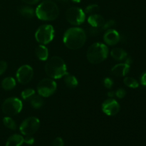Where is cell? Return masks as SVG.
<instances>
[{
	"label": "cell",
	"instance_id": "8",
	"mask_svg": "<svg viewBox=\"0 0 146 146\" xmlns=\"http://www.w3.org/2000/svg\"><path fill=\"white\" fill-rule=\"evenodd\" d=\"M40 126V121L36 117H29L26 118L20 125L19 130L24 135H31L35 133Z\"/></svg>",
	"mask_w": 146,
	"mask_h": 146
},
{
	"label": "cell",
	"instance_id": "25",
	"mask_svg": "<svg viewBox=\"0 0 146 146\" xmlns=\"http://www.w3.org/2000/svg\"><path fill=\"white\" fill-rule=\"evenodd\" d=\"M99 10V7L97 4H90V5L87 6L85 9V13L86 14H96L97 11Z\"/></svg>",
	"mask_w": 146,
	"mask_h": 146
},
{
	"label": "cell",
	"instance_id": "2",
	"mask_svg": "<svg viewBox=\"0 0 146 146\" xmlns=\"http://www.w3.org/2000/svg\"><path fill=\"white\" fill-rule=\"evenodd\" d=\"M44 69L46 75L53 79L61 78L68 74L64 61L57 56H52L47 61Z\"/></svg>",
	"mask_w": 146,
	"mask_h": 146
},
{
	"label": "cell",
	"instance_id": "3",
	"mask_svg": "<svg viewBox=\"0 0 146 146\" xmlns=\"http://www.w3.org/2000/svg\"><path fill=\"white\" fill-rule=\"evenodd\" d=\"M35 14L37 18L42 21H54L59 15V9L54 1L45 0L38 4Z\"/></svg>",
	"mask_w": 146,
	"mask_h": 146
},
{
	"label": "cell",
	"instance_id": "36",
	"mask_svg": "<svg viewBox=\"0 0 146 146\" xmlns=\"http://www.w3.org/2000/svg\"><path fill=\"white\" fill-rule=\"evenodd\" d=\"M108 97H110L111 98H113L114 96H115V92L113 91H109V92H108Z\"/></svg>",
	"mask_w": 146,
	"mask_h": 146
},
{
	"label": "cell",
	"instance_id": "15",
	"mask_svg": "<svg viewBox=\"0 0 146 146\" xmlns=\"http://www.w3.org/2000/svg\"><path fill=\"white\" fill-rule=\"evenodd\" d=\"M35 54L37 58L41 61H46L48 58V48L45 46V45H38L35 49Z\"/></svg>",
	"mask_w": 146,
	"mask_h": 146
},
{
	"label": "cell",
	"instance_id": "20",
	"mask_svg": "<svg viewBox=\"0 0 146 146\" xmlns=\"http://www.w3.org/2000/svg\"><path fill=\"white\" fill-rule=\"evenodd\" d=\"M64 83L66 86L70 88H74L78 86V80L74 76L69 75L67 74L66 75L64 76Z\"/></svg>",
	"mask_w": 146,
	"mask_h": 146
},
{
	"label": "cell",
	"instance_id": "14",
	"mask_svg": "<svg viewBox=\"0 0 146 146\" xmlns=\"http://www.w3.org/2000/svg\"><path fill=\"white\" fill-rule=\"evenodd\" d=\"M105 19L102 16L97 14H91L88 18V23L94 27L101 28L105 23Z\"/></svg>",
	"mask_w": 146,
	"mask_h": 146
},
{
	"label": "cell",
	"instance_id": "37",
	"mask_svg": "<svg viewBox=\"0 0 146 146\" xmlns=\"http://www.w3.org/2000/svg\"><path fill=\"white\" fill-rule=\"evenodd\" d=\"M71 1H74V2H75V3H79V2H81V0H71Z\"/></svg>",
	"mask_w": 146,
	"mask_h": 146
},
{
	"label": "cell",
	"instance_id": "16",
	"mask_svg": "<svg viewBox=\"0 0 146 146\" xmlns=\"http://www.w3.org/2000/svg\"><path fill=\"white\" fill-rule=\"evenodd\" d=\"M24 143V138L21 135L14 134L8 138L6 146H21Z\"/></svg>",
	"mask_w": 146,
	"mask_h": 146
},
{
	"label": "cell",
	"instance_id": "26",
	"mask_svg": "<svg viewBox=\"0 0 146 146\" xmlns=\"http://www.w3.org/2000/svg\"><path fill=\"white\" fill-rule=\"evenodd\" d=\"M104 85L106 88L111 89L113 86V81L111 78H109V77H107V78H105V79L104 80Z\"/></svg>",
	"mask_w": 146,
	"mask_h": 146
},
{
	"label": "cell",
	"instance_id": "21",
	"mask_svg": "<svg viewBox=\"0 0 146 146\" xmlns=\"http://www.w3.org/2000/svg\"><path fill=\"white\" fill-rule=\"evenodd\" d=\"M30 104L35 109H38L44 105V100L41 96L34 95V96L30 98Z\"/></svg>",
	"mask_w": 146,
	"mask_h": 146
},
{
	"label": "cell",
	"instance_id": "34",
	"mask_svg": "<svg viewBox=\"0 0 146 146\" xmlns=\"http://www.w3.org/2000/svg\"><path fill=\"white\" fill-rule=\"evenodd\" d=\"M22 1L27 4H35L38 3L40 0H22Z\"/></svg>",
	"mask_w": 146,
	"mask_h": 146
},
{
	"label": "cell",
	"instance_id": "10",
	"mask_svg": "<svg viewBox=\"0 0 146 146\" xmlns=\"http://www.w3.org/2000/svg\"><path fill=\"white\" fill-rule=\"evenodd\" d=\"M34 76L33 68L29 65H23L17 71V81L21 84H27L31 81Z\"/></svg>",
	"mask_w": 146,
	"mask_h": 146
},
{
	"label": "cell",
	"instance_id": "24",
	"mask_svg": "<svg viewBox=\"0 0 146 146\" xmlns=\"http://www.w3.org/2000/svg\"><path fill=\"white\" fill-rule=\"evenodd\" d=\"M21 97L24 100L30 99L31 97L35 95V91L32 88H27V89L24 90L21 94Z\"/></svg>",
	"mask_w": 146,
	"mask_h": 146
},
{
	"label": "cell",
	"instance_id": "7",
	"mask_svg": "<svg viewBox=\"0 0 146 146\" xmlns=\"http://www.w3.org/2000/svg\"><path fill=\"white\" fill-rule=\"evenodd\" d=\"M56 88V83L53 78H44L38 83L37 86V91L38 95L41 97L47 98L52 96L55 93Z\"/></svg>",
	"mask_w": 146,
	"mask_h": 146
},
{
	"label": "cell",
	"instance_id": "12",
	"mask_svg": "<svg viewBox=\"0 0 146 146\" xmlns=\"http://www.w3.org/2000/svg\"><path fill=\"white\" fill-rule=\"evenodd\" d=\"M104 40L106 44L109 46L116 45L121 40L120 34L116 30L109 29L104 35Z\"/></svg>",
	"mask_w": 146,
	"mask_h": 146
},
{
	"label": "cell",
	"instance_id": "29",
	"mask_svg": "<svg viewBox=\"0 0 146 146\" xmlns=\"http://www.w3.org/2000/svg\"><path fill=\"white\" fill-rule=\"evenodd\" d=\"M52 145L53 146H64V141L60 137H57L54 140L52 143Z\"/></svg>",
	"mask_w": 146,
	"mask_h": 146
},
{
	"label": "cell",
	"instance_id": "1",
	"mask_svg": "<svg viewBox=\"0 0 146 146\" xmlns=\"http://www.w3.org/2000/svg\"><path fill=\"white\" fill-rule=\"evenodd\" d=\"M63 41L66 46L71 50L82 48L86 41V34L83 29L71 27L65 31Z\"/></svg>",
	"mask_w": 146,
	"mask_h": 146
},
{
	"label": "cell",
	"instance_id": "33",
	"mask_svg": "<svg viewBox=\"0 0 146 146\" xmlns=\"http://www.w3.org/2000/svg\"><path fill=\"white\" fill-rule=\"evenodd\" d=\"M141 83L143 86H146V72L144 73V74L141 76Z\"/></svg>",
	"mask_w": 146,
	"mask_h": 146
},
{
	"label": "cell",
	"instance_id": "5",
	"mask_svg": "<svg viewBox=\"0 0 146 146\" xmlns=\"http://www.w3.org/2000/svg\"><path fill=\"white\" fill-rule=\"evenodd\" d=\"M23 107L22 102L16 97L8 98L4 101L1 106L2 112L8 116H13L19 113Z\"/></svg>",
	"mask_w": 146,
	"mask_h": 146
},
{
	"label": "cell",
	"instance_id": "32",
	"mask_svg": "<svg viewBox=\"0 0 146 146\" xmlns=\"http://www.w3.org/2000/svg\"><path fill=\"white\" fill-rule=\"evenodd\" d=\"M100 28H98V27H91L89 29V32L91 35H96L99 33L100 31Z\"/></svg>",
	"mask_w": 146,
	"mask_h": 146
},
{
	"label": "cell",
	"instance_id": "6",
	"mask_svg": "<svg viewBox=\"0 0 146 146\" xmlns=\"http://www.w3.org/2000/svg\"><path fill=\"white\" fill-rule=\"evenodd\" d=\"M54 37V29L50 24H44L38 27L35 33L36 41L42 45H46L51 42Z\"/></svg>",
	"mask_w": 146,
	"mask_h": 146
},
{
	"label": "cell",
	"instance_id": "23",
	"mask_svg": "<svg viewBox=\"0 0 146 146\" xmlns=\"http://www.w3.org/2000/svg\"><path fill=\"white\" fill-rule=\"evenodd\" d=\"M123 83L126 86L132 88H136L139 86V84L135 78L132 77H125L123 80Z\"/></svg>",
	"mask_w": 146,
	"mask_h": 146
},
{
	"label": "cell",
	"instance_id": "4",
	"mask_svg": "<svg viewBox=\"0 0 146 146\" xmlns=\"http://www.w3.org/2000/svg\"><path fill=\"white\" fill-rule=\"evenodd\" d=\"M108 55V48L102 43H94L89 46L86 52V57L90 63L100 64L106 60Z\"/></svg>",
	"mask_w": 146,
	"mask_h": 146
},
{
	"label": "cell",
	"instance_id": "11",
	"mask_svg": "<svg viewBox=\"0 0 146 146\" xmlns=\"http://www.w3.org/2000/svg\"><path fill=\"white\" fill-rule=\"evenodd\" d=\"M102 111L106 115L113 116L115 115L119 112L120 111V104H118L116 100L113 98H109L107 99L102 104Z\"/></svg>",
	"mask_w": 146,
	"mask_h": 146
},
{
	"label": "cell",
	"instance_id": "27",
	"mask_svg": "<svg viewBox=\"0 0 146 146\" xmlns=\"http://www.w3.org/2000/svg\"><path fill=\"white\" fill-rule=\"evenodd\" d=\"M126 95V91H125V89L123 88H119V89L117 90L115 92V96L117 97V98H123Z\"/></svg>",
	"mask_w": 146,
	"mask_h": 146
},
{
	"label": "cell",
	"instance_id": "38",
	"mask_svg": "<svg viewBox=\"0 0 146 146\" xmlns=\"http://www.w3.org/2000/svg\"><path fill=\"white\" fill-rule=\"evenodd\" d=\"M58 1H66V0H58Z\"/></svg>",
	"mask_w": 146,
	"mask_h": 146
},
{
	"label": "cell",
	"instance_id": "18",
	"mask_svg": "<svg viewBox=\"0 0 146 146\" xmlns=\"http://www.w3.org/2000/svg\"><path fill=\"white\" fill-rule=\"evenodd\" d=\"M17 83L13 77H7L1 81V87L6 91H11L15 88Z\"/></svg>",
	"mask_w": 146,
	"mask_h": 146
},
{
	"label": "cell",
	"instance_id": "13",
	"mask_svg": "<svg viewBox=\"0 0 146 146\" xmlns=\"http://www.w3.org/2000/svg\"><path fill=\"white\" fill-rule=\"evenodd\" d=\"M130 71V66L125 63L118 64L114 66L111 69V72L114 76L118 77H123L128 74Z\"/></svg>",
	"mask_w": 146,
	"mask_h": 146
},
{
	"label": "cell",
	"instance_id": "19",
	"mask_svg": "<svg viewBox=\"0 0 146 146\" xmlns=\"http://www.w3.org/2000/svg\"><path fill=\"white\" fill-rule=\"evenodd\" d=\"M19 11L23 17L28 19L33 18L34 14H35V11H34V9L31 8V7H28V6H22V7H21L19 9Z\"/></svg>",
	"mask_w": 146,
	"mask_h": 146
},
{
	"label": "cell",
	"instance_id": "31",
	"mask_svg": "<svg viewBox=\"0 0 146 146\" xmlns=\"http://www.w3.org/2000/svg\"><path fill=\"white\" fill-rule=\"evenodd\" d=\"M24 143L28 145H33L34 143V138L31 135H27L26 138H24Z\"/></svg>",
	"mask_w": 146,
	"mask_h": 146
},
{
	"label": "cell",
	"instance_id": "22",
	"mask_svg": "<svg viewBox=\"0 0 146 146\" xmlns=\"http://www.w3.org/2000/svg\"><path fill=\"white\" fill-rule=\"evenodd\" d=\"M3 123L7 127V128L10 130H16L17 128V123L15 121L12 119L10 116H7L3 119Z\"/></svg>",
	"mask_w": 146,
	"mask_h": 146
},
{
	"label": "cell",
	"instance_id": "9",
	"mask_svg": "<svg viewBox=\"0 0 146 146\" xmlns=\"http://www.w3.org/2000/svg\"><path fill=\"white\" fill-rule=\"evenodd\" d=\"M86 19L85 12L79 7H74L66 11V19L68 23L74 26H79L84 22Z\"/></svg>",
	"mask_w": 146,
	"mask_h": 146
},
{
	"label": "cell",
	"instance_id": "28",
	"mask_svg": "<svg viewBox=\"0 0 146 146\" xmlns=\"http://www.w3.org/2000/svg\"><path fill=\"white\" fill-rule=\"evenodd\" d=\"M115 25V21L113 20H109L108 21H105L104 24L103 25V27H101V29H109L111 27H113Z\"/></svg>",
	"mask_w": 146,
	"mask_h": 146
},
{
	"label": "cell",
	"instance_id": "17",
	"mask_svg": "<svg viewBox=\"0 0 146 146\" xmlns=\"http://www.w3.org/2000/svg\"><path fill=\"white\" fill-rule=\"evenodd\" d=\"M111 56L116 61H123L127 57V52L121 48H115L111 50Z\"/></svg>",
	"mask_w": 146,
	"mask_h": 146
},
{
	"label": "cell",
	"instance_id": "35",
	"mask_svg": "<svg viewBox=\"0 0 146 146\" xmlns=\"http://www.w3.org/2000/svg\"><path fill=\"white\" fill-rule=\"evenodd\" d=\"M125 64H128V65L129 66H131V64H132V62H133V60H132V58H131V57H128L127 56L126 58H125Z\"/></svg>",
	"mask_w": 146,
	"mask_h": 146
},
{
	"label": "cell",
	"instance_id": "30",
	"mask_svg": "<svg viewBox=\"0 0 146 146\" xmlns=\"http://www.w3.org/2000/svg\"><path fill=\"white\" fill-rule=\"evenodd\" d=\"M7 68V64L4 61H0V76L2 75Z\"/></svg>",
	"mask_w": 146,
	"mask_h": 146
}]
</instances>
